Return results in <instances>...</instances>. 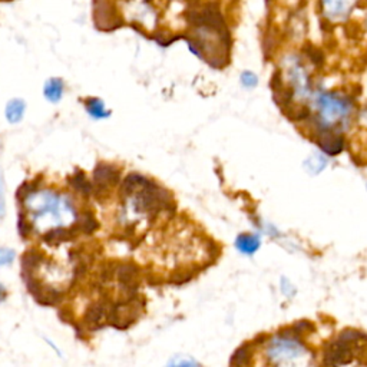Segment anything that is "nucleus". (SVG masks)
<instances>
[{
	"label": "nucleus",
	"mask_w": 367,
	"mask_h": 367,
	"mask_svg": "<svg viewBox=\"0 0 367 367\" xmlns=\"http://www.w3.org/2000/svg\"><path fill=\"white\" fill-rule=\"evenodd\" d=\"M293 335L280 333L277 339H274L268 346V357L274 364H307L306 360L307 350L297 340L299 333L293 329Z\"/></svg>",
	"instance_id": "f257e3e1"
},
{
	"label": "nucleus",
	"mask_w": 367,
	"mask_h": 367,
	"mask_svg": "<svg viewBox=\"0 0 367 367\" xmlns=\"http://www.w3.org/2000/svg\"><path fill=\"white\" fill-rule=\"evenodd\" d=\"M318 105H320L321 121H323V125L321 126H329L330 124H335L336 121L346 116L349 111V107L344 101L330 94L321 95L318 100Z\"/></svg>",
	"instance_id": "f03ea898"
},
{
	"label": "nucleus",
	"mask_w": 367,
	"mask_h": 367,
	"mask_svg": "<svg viewBox=\"0 0 367 367\" xmlns=\"http://www.w3.org/2000/svg\"><path fill=\"white\" fill-rule=\"evenodd\" d=\"M119 179V171L108 164H100L94 171V184L95 187H92V195L101 197L107 195L109 188H112Z\"/></svg>",
	"instance_id": "7ed1b4c3"
},
{
	"label": "nucleus",
	"mask_w": 367,
	"mask_h": 367,
	"mask_svg": "<svg viewBox=\"0 0 367 367\" xmlns=\"http://www.w3.org/2000/svg\"><path fill=\"white\" fill-rule=\"evenodd\" d=\"M317 143L329 155H336L343 150V136L339 131L333 129V126H320Z\"/></svg>",
	"instance_id": "20e7f679"
},
{
	"label": "nucleus",
	"mask_w": 367,
	"mask_h": 367,
	"mask_svg": "<svg viewBox=\"0 0 367 367\" xmlns=\"http://www.w3.org/2000/svg\"><path fill=\"white\" fill-rule=\"evenodd\" d=\"M109 308H111V304H108V303H95V304H92L86 310V314L83 317V323L90 330L101 329L102 326H105V323L108 321Z\"/></svg>",
	"instance_id": "39448f33"
},
{
	"label": "nucleus",
	"mask_w": 367,
	"mask_h": 367,
	"mask_svg": "<svg viewBox=\"0 0 367 367\" xmlns=\"http://www.w3.org/2000/svg\"><path fill=\"white\" fill-rule=\"evenodd\" d=\"M79 231H80L79 227H73V228H55V229H51L49 233H46L43 236V240H44V243H48L51 246H56L59 243H65V241H71V240L76 239Z\"/></svg>",
	"instance_id": "423d86ee"
},
{
	"label": "nucleus",
	"mask_w": 367,
	"mask_h": 367,
	"mask_svg": "<svg viewBox=\"0 0 367 367\" xmlns=\"http://www.w3.org/2000/svg\"><path fill=\"white\" fill-rule=\"evenodd\" d=\"M44 261V257L37 251H28L22 257V277L26 280L32 277L36 268L40 267V264Z\"/></svg>",
	"instance_id": "0eeeda50"
},
{
	"label": "nucleus",
	"mask_w": 367,
	"mask_h": 367,
	"mask_svg": "<svg viewBox=\"0 0 367 367\" xmlns=\"http://www.w3.org/2000/svg\"><path fill=\"white\" fill-rule=\"evenodd\" d=\"M68 182L71 184V187H73L78 193H80L82 195L88 197L92 194V184L86 179L85 174L82 171H78L76 174H73Z\"/></svg>",
	"instance_id": "6e6552de"
},
{
	"label": "nucleus",
	"mask_w": 367,
	"mask_h": 367,
	"mask_svg": "<svg viewBox=\"0 0 367 367\" xmlns=\"http://www.w3.org/2000/svg\"><path fill=\"white\" fill-rule=\"evenodd\" d=\"M64 95V82L61 79H51L44 85V97L51 102L61 101Z\"/></svg>",
	"instance_id": "1a4fd4ad"
},
{
	"label": "nucleus",
	"mask_w": 367,
	"mask_h": 367,
	"mask_svg": "<svg viewBox=\"0 0 367 367\" xmlns=\"http://www.w3.org/2000/svg\"><path fill=\"white\" fill-rule=\"evenodd\" d=\"M237 248L244 254H254L260 248V239L255 236H240L236 241Z\"/></svg>",
	"instance_id": "9d476101"
},
{
	"label": "nucleus",
	"mask_w": 367,
	"mask_h": 367,
	"mask_svg": "<svg viewBox=\"0 0 367 367\" xmlns=\"http://www.w3.org/2000/svg\"><path fill=\"white\" fill-rule=\"evenodd\" d=\"M25 112V102L20 100H13L6 107V118L11 124H16L22 119Z\"/></svg>",
	"instance_id": "9b49d317"
},
{
	"label": "nucleus",
	"mask_w": 367,
	"mask_h": 367,
	"mask_svg": "<svg viewBox=\"0 0 367 367\" xmlns=\"http://www.w3.org/2000/svg\"><path fill=\"white\" fill-rule=\"evenodd\" d=\"M78 227H79L80 231H83L85 234H92L98 228V221L95 219L94 214H92L90 211H85L80 215Z\"/></svg>",
	"instance_id": "f8f14e48"
},
{
	"label": "nucleus",
	"mask_w": 367,
	"mask_h": 367,
	"mask_svg": "<svg viewBox=\"0 0 367 367\" xmlns=\"http://www.w3.org/2000/svg\"><path fill=\"white\" fill-rule=\"evenodd\" d=\"M86 109L94 118H107V116H109V111L105 109L104 102L97 100V98L86 101Z\"/></svg>",
	"instance_id": "ddd939ff"
},
{
	"label": "nucleus",
	"mask_w": 367,
	"mask_h": 367,
	"mask_svg": "<svg viewBox=\"0 0 367 367\" xmlns=\"http://www.w3.org/2000/svg\"><path fill=\"white\" fill-rule=\"evenodd\" d=\"M248 354H250V346H244L234 353V357L231 360V364H247L248 363Z\"/></svg>",
	"instance_id": "4468645a"
},
{
	"label": "nucleus",
	"mask_w": 367,
	"mask_h": 367,
	"mask_svg": "<svg viewBox=\"0 0 367 367\" xmlns=\"http://www.w3.org/2000/svg\"><path fill=\"white\" fill-rule=\"evenodd\" d=\"M304 51H306V55L313 61V64H315V65H321V64H323L325 56H323V54H321L318 49L313 48V46H306Z\"/></svg>",
	"instance_id": "2eb2a0df"
},
{
	"label": "nucleus",
	"mask_w": 367,
	"mask_h": 367,
	"mask_svg": "<svg viewBox=\"0 0 367 367\" xmlns=\"http://www.w3.org/2000/svg\"><path fill=\"white\" fill-rule=\"evenodd\" d=\"M32 233V224L26 219L25 215H20L19 218V234L22 239H28Z\"/></svg>",
	"instance_id": "dca6fc26"
},
{
	"label": "nucleus",
	"mask_w": 367,
	"mask_h": 367,
	"mask_svg": "<svg viewBox=\"0 0 367 367\" xmlns=\"http://www.w3.org/2000/svg\"><path fill=\"white\" fill-rule=\"evenodd\" d=\"M15 260V253L9 248H0V265H9Z\"/></svg>",
	"instance_id": "f3484780"
},
{
	"label": "nucleus",
	"mask_w": 367,
	"mask_h": 367,
	"mask_svg": "<svg viewBox=\"0 0 367 367\" xmlns=\"http://www.w3.org/2000/svg\"><path fill=\"white\" fill-rule=\"evenodd\" d=\"M257 76L253 73V72H244L243 75H241V83L244 85V86H247V88H253V86H255L257 85Z\"/></svg>",
	"instance_id": "a211bd4d"
},
{
	"label": "nucleus",
	"mask_w": 367,
	"mask_h": 367,
	"mask_svg": "<svg viewBox=\"0 0 367 367\" xmlns=\"http://www.w3.org/2000/svg\"><path fill=\"white\" fill-rule=\"evenodd\" d=\"M5 214V197H4V186L0 182V217Z\"/></svg>",
	"instance_id": "6ab92c4d"
},
{
	"label": "nucleus",
	"mask_w": 367,
	"mask_h": 367,
	"mask_svg": "<svg viewBox=\"0 0 367 367\" xmlns=\"http://www.w3.org/2000/svg\"><path fill=\"white\" fill-rule=\"evenodd\" d=\"M6 296H8V291H6V289H5L2 284H0V301H5Z\"/></svg>",
	"instance_id": "aec40b11"
}]
</instances>
